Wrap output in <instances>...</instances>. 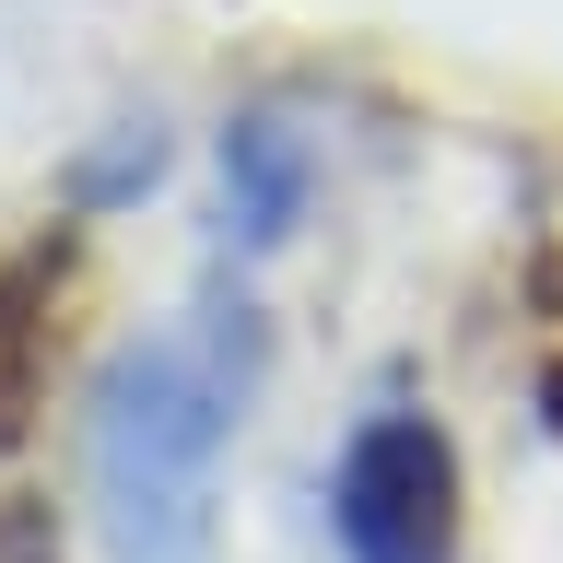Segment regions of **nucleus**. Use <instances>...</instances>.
I'll use <instances>...</instances> for the list:
<instances>
[{"mask_svg":"<svg viewBox=\"0 0 563 563\" xmlns=\"http://www.w3.org/2000/svg\"><path fill=\"white\" fill-rule=\"evenodd\" d=\"M223 176H235V235L271 246L294 211H306V141L282 130V106H246L235 141H223Z\"/></svg>","mask_w":563,"mask_h":563,"instance_id":"obj_3","label":"nucleus"},{"mask_svg":"<svg viewBox=\"0 0 563 563\" xmlns=\"http://www.w3.org/2000/svg\"><path fill=\"white\" fill-rule=\"evenodd\" d=\"M35 376H47V329H35V294H24V282H0V457L24 446V422H35Z\"/></svg>","mask_w":563,"mask_h":563,"instance_id":"obj_4","label":"nucleus"},{"mask_svg":"<svg viewBox=\"0 0 563 563\" xmlns=\"http://www.w3.org/2000/svg\"><path fill=\"white\" fill-rule=\"evenodd\" d=\"M258 376V317L246 294H211L176 341H141L106 364L95 387V493H106V540L118 563H188L200 552V493L211 457L246 411Z\"/></svg>","mask_w":563,"mask_h":563,"instance_id":"obj_1","label":"nucleus"},{"mask_svg":"<svg viewBox=\"0 0 563 563\" xmlns=\"http://www.w3.org/2000/svg\"><path fill=\"white\" fill-rule=\"evenodd\" d=\"M329 528L352 563H457V446L422 411H376L341 446Z\"/></svg>","mask_w":563,"mask_h":563,"instance_id":"obj_2","label":"nucleus"}]
</instances>
